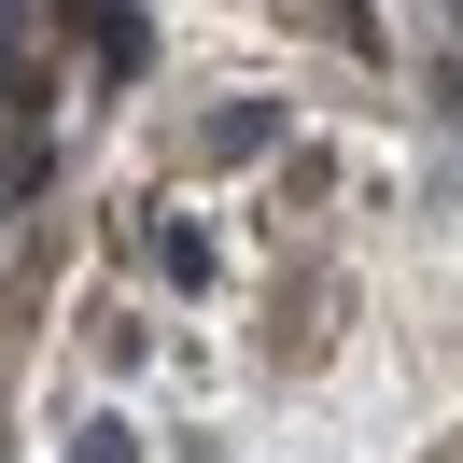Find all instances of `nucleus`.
Listing matches in <instances>:
<instances>
[{
  "instance_id": "f257e3e1",
  "label": "nucleus",
  "mask_w": 463,
  "mask_h": 463,
  "mask_svg": "<svg viewBox=\"0 0 463 463\" xmlns=\"http://www.w3.org/2000/svg\"><path fill=\"white\" fill-rule=\"evenodd\" d=\"M71 463H127V421H85V435H71Z\"/></svg>"
}]
</instances>
